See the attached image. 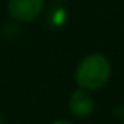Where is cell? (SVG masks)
<instances>
[{
    "label": "cell",
    "instance_id": "obj_3",
    "mask_svg": "<svg viewBox=\"0 0 124 124\" xmlns=\"http://www.w3.org/2000/svg\"><path fill=\"white\" fill-rule=\"evenodd\" d=\"M69 110L73 116L77 118H88L94 113L95 110V100L89 91L78 88L77 91H73L69 99Z\"/></svg>",
    "mask_w": 124,
    "mask_h": 124
},
{
    "label": "cell",
    "instance_id": "obj_4",
    "mask_svg": "<svg viewBox=\"0 0 124 124\" xmlns=\"http://www.w3.org/2000/svg\"><path fill=\"white\" fill-rule=\"evenodd\" d=\"M51 124H75V123H72V121H69V119H56V121H53Z\"/></svg>",
    "mask_w": 124,
    "mask_h": 124
},
{
    "label": "cell",
    "instance_id": "obj_2",
    "mask_svg": "<svg viewBox=\"0 0 124 124\" xmlns=\"http://www.w3.org/2000/svg\"><path fill=\"white\" fill-rule=\"evenodd\" d=\"M45 0H10L8 13L18 22H32L41 15Z\"/></svg>",
    "mask_w": 124,
    "mask_h": 124
},
{
    "label": "cell",
    "instance_id": "obj_5",
    "mask_svg": "<svg viewBox=\"0 0 124 124\" xmlns=\"http://www.w3.org/2000/svg\"><path fill=\"white\" fill-rule=\"evenodd\" d=\"M0 124H5V119H3V116L0 115Z\"/></svg>",
    "mask_w": 124,
    "mask_h": 124
},
{
    "label": "cell",
    "instance_id": "obj_1",
    "mask_svg": "<svg viewBox=\"0 0 124 124\" xmlns=\"http://www.w3.org/2000/svg\"><path fill=\"white\" fill-rule=\"evenodd\" d=\"M111 77V64L107 56L92 53L83 57L75 70V81L81 89L97 91L108 83Z\"/></svg>",
    "mask_w": 124,
    "mask_h": 124
},
{
    "label": "cell",
    "instance_id": "obj_6",
    "mask_svg": "<svg viewBox=\"0 0 124 124\" xmlns=\"http://www.w3.org/2000/svg\"><path fill=\"white\" fill-rule=\"evenodd\" d=\"M56 2H64V0H56Z\"/></svg>",
    "mask_w": 124,
    "mask_h": 124
}]
</instances>
